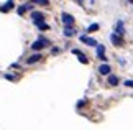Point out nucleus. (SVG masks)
I'll return each instance as SVG.
<instances>
[{"instance_id":"f3484780","label":"nucleus","mask_w":133,"mask_h":130,"mask_svg":"<svg viewBox=\"0 0 133 130\" xmlns=\"http://www.w3.org/2000/svg\"><path fill=\"white\" fill-rule=\"evenodd\" d=\"M123 86H127V87H131V89H133V81H125V82H123Z\"/></svg>"},{"instance_id":"20e7f679","label":"nucleus","mask_w":133,"mask_h":130,"mask_svg":"<svg viewBox=\"0 0 133 130\" xmlns=\"http://www.w3.org/2000/svg\"><path fill=\"white\" fill-rule=\"evenodd\" d=\"M110 41L114 43L115 46H123V38L122 36H118V35H115V33H110Z\"/></svg>"},{"instance_id":"7ed1b4c3","label":"nucleus","mask_w":133,"mask_h":130,"mask_svg":"<svg viewBox=\"0 0 133 130\" xmlns=\"http://www.w3.org/2000/svg\"><path fill=\"white\" fill-rule=\"evenodd\" d=\"M61 20H63V23L66 25V27H71V25L74 23V17L71 13H68V12H64L63 15H61Z\"/></svg>"},{"instance_id":"9b49d317","label":"nucleus","mask_w":133,"mask_h":130,"mask_svg":"<svg viewBox=\"0 0 133 130\" xmlns=\"http://www.w3.org/2000/svg\"><path fill=\"white\" fill-rule=\"evenodd\" d=\"M118 82H120V79H118V77H117V76H109V86H118Z\"/></svg>"},{"instance_id":"2eb2a0df","label":"nucleus","mask_w":133,"mask_h":130,"mask_svg":"<svg viewBox=\"0 0 133 130\" xmlns=\"http://www.w3.org/2000/svg\"><path fill=\"white\" fill-rule=\"evenodd\" d=\"M97 30H99V23H92L90 27L87 28V32L90 33V32H97Z\"/></svg>"},{"instance_id":"f8f14e48","label":"nucleus","mask_w":133,"mask_h":130,"mask_svg":"<svg viewBox=\"0 0 133 130\" xmlns=\"http://www.w3.org/2000/svg\"><path fill=\"white\" fill-rule=\"evenodd\" d=\"M76 33V30L72 27H64V36H72Z\"/></svg>"},{"instance_id":"1a4fd4ad","label":"nucleus","mask_w":133,"mask_h":130,"mask_svg":"<svg viewBox=\"0 0 133 130\" xmlns=\"http://www.w3.org/2000/svg\"><path fill=\"white\" fill-rule=\"evenodd\" d=\"M41 59H43V56L39 54V53H36V54H31V56H30V58L26 59V63L28 64H35V63H38V61H41Z\"/></svg>"},{"instance_id":"6ab92c4d","label":"nucleus","mask_w":133,"mask_h":130,"mask_svg":"<svg viewBox=\"0 0 133 130\" xmlns=\"http://www.w3.org/2000/svg\"><path fill=\"white\" fill-rule=\"evenodd\" d=\"M36 3H39V5H48L49 2H48V0H38V2Z\"/></svg>"},{"instance_id":"ddd939ff","label":"nucleus","mask_w":133,"mask_h":130,"mask_svg":"<svg viewBox=\"0 0 133 130\" xmlns=\"http://www.w3.org/2000/svg\"><path fill=\"white\" fill-rule=\"evenodd\" d=\"M13 7H15V3H13V2H7L0 10H2V12H8V10H10V8H13Z\"/></svg>"},{"instance_id":"f257e3e1","label":"nucleus","mask_w":133,"mask_h":130,"mask_svg":"<svg viewBox=\"0 0 133 130\" xmlns=\"http://www.w3.org/2000/svg\"><path fill=\"white\" fill-rule=\"evenodd\" d=\"M48 45H49V41L46 40V38H43V36H39L36 41H33V43H31V49L33 51H39V49H43L44 46H48Z\"/></svg>"},{"instance_id":"4468645a","label":"nucleus","mask_w":133,"mask_h":130,"mask_svg":"<svg viewBox=\"0 0 133 130\" xmlns=\"http://www.w3.org/2000/svg\"><path fill=\"white\" fill-rule=\"evenodd\" d=\"M35 25H36V27H38L39 30H41V32H46V30H49V27H48V25H46L44 22H39V23H35Z\"/></svg>"},{"instance_id":"aec40b11","label":"nucleus","mask_w":133,"mask_h":130,"mask_svg":"<svg viewBox=\"0 0 133 130\" xmlns=\"http://www.w3.org/2000/svg\"><path fill=\"white\" fill-rule=\"evenodd\" d=\"M84 104H85V99H84V101H79V102H77V107H82Z\"/></svg>"},{"instance_id":"39448f33","label":"nucleus","mask_w":133,"mask_h":130,"mask_svg":"<svg viewBox=\"0 0 133 130\" xmlns=\"http://www.w3.org/2000/svg\"><path fill=\"white\" fill-rule=\"evenodd\" d=\"M31 20L33 23H39L44 20V13L43 12H31Z\"/></svg>"},{"instance_id":"423d86ee","label":"nucleus","mask_w":133,"mask_h":130,"mask_svg":"<svg viewBox=\"0 0 133 130\" xmlns=\"http://www.w3.org/2000/svg\"><path fill=\"white\" fill-rule=\"evenodd\" d=\"M99 72H100L102 76H110V72H112V69H110V64H107V63L100 64V66H99Z\"/></svg>"},{"instance_id":"dca6fc26","label":"nucleus","mask_w":133,"mask_h":130,"mask_svg":"<svg viewBox=\"0 0 133 130\" xmlns=\"http://www.w3.org/2000/svg\"><path fill=\"white\" fill-rule=\"evenodd\" d=\"M25 12H26V8H25V5H22V7H18V15H23Z\"/></svg>"},{"instance_id":"f03ea898","label":"nucleus","mask_w":133,"mask_h":130,"mask_svg":"<svg viewBox=\"0 0 133 130\" xmlns=\"http://www.w3.org/2000/svg\"><path fill=\"white\" fill-rule=\"evenodd\" d=\"M79 40L82 41L84 45H87V46H99V43H97V40H94V38H90V36H85V35H82V36H79Z\"/></svg>"},{"instance_id":"6e6552de","label":"nucleus","mask_w":133,"mask_h":130,"mask_svg":"<svg viewBox=\"0 0 133 130\" xmlns=\"http://www.w3.org/2000/svg\"><path fill=\"white\" fill-rule=\"evenodd\" d=\"M97 56H99V59H102L104 63L107 61V58H105V46L104 45H99V46H97Z\"/></svg>"},{"instance_id":"9d476101","label":"nucleus","mask_w":133,"mask_h":130,"mask_svg":"<svg viewBox=\"0 0 133 130\" xmlns=\"http://www.w3.org/2000/svg\"><path fill=\"white\" fill-rule=\"evenodd\" d=\"M72 53H74V54H76V56L79 58V61H81V63H84V64H87V63H89L87 56H85V54H82V53H81L79 49H72Z\"/></svg>"},{"instance_id":"a211bd4d","label":"nucleus","mask_w":133,"mask_h":130,"mask_svg":"<svg viewBox=\"0 0 133 130\" xmlns=\"http://www.w3.org/2000/svg\"><path fill=\"white\" fill-rule=\"evenodd\" d=\"M5 79H8V81H15V76H12V74H5Z\"/></svg>"},{"instance_id":"0eeeda50","label":"nucleus","mask_w":133,"mask_h":130,"mask_svg":"<svg viewBox=\"0 0 133 130\" xmlns=\"http://www.w3.org/2000/svg\"><path fill=\"white\" fill-rule=\"evenodd\" d=\"M123 33H125V25H123V22H117V27H115V35H118V36H122L123 38Z\"/></svg>"}]
</instances>
